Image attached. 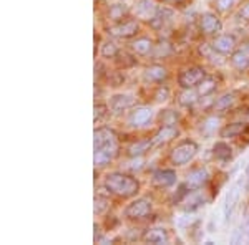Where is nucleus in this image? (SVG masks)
<instances>
[{
	"label": "nucleus",
	"mask_w": 249,
	"mask_h": 245,
	"mask_svg": "<svg viewBox=\"0 0 249 245\" xmlns=\"http://www.w3.org/2000/svg\"><path fill=\"white\" fill-rule=\"evenodd\" d=\"M155 116V111L151 106H135L131 108V111L126 116V124L130 128H143L146 124L151 123Z\"/></svg>",
	"instance_id": "39448f33"
},
{
	"label": "nucleus",
	"mask_w": 249,
	"mask_h": 245,
	"mask_svg": "<svg viewBox=\"0 0 249 245\" xmlns=\"http://www.w3.org/2000/svg\"><path fill=\"white\" fill-rule=\"evenodd\" d=\"M238 0H214V5L219 12H230Z\"/></svg>",
	"instance_id": "c9c22d12"
},
{
	"label": "nucleus",
	"mask_w": 249,
	"mask_h": 245,
	"mask_svg": "<svg viewBox=\"0 0 249 245\" xmlns=\"http://www.w3.org/2000/svg\"><path fill=\"white\" fill-rule=\"evenodd\" d=\"M178 134H179V131L175 124H161V128H160V130L155 132L153 138H151L153 139V147L163 146V144L173 141Z\"/></svg>",
	"instance_id": "2eb2a0df"
},
{
	"label": "nucleus",
	"mask_w": 249,
	"mask_h": 245,
	"mask_svg": "<svg viewBox=\"0 0 249 245\" xmlns=\"http://www.w3.org/2000/svg\"><path fill=\"white\" fill-rule=\"evenodd\" d=\"M153 147V139H140V141H135L128 146V156L130 158H136V156H143L144 152H148Z\"/></svg>",
	"instance_id": "5701e85b"
},
{
	"label": "nucleus",
	"mask_w": 249,
	"mask_h": 245,
	"mask_svg": "<svg viewBox=\"0 0 249 245\" xmlns=\"http://www.w3.org/2000/svg\"><path fill=\"white\" fill-rule=\"evenodd\" d=\"M151 200H148L146 197H140V199H135L124 207L123 214L126 219L130 220H140V219H144L146 215L151 214Z\"/></svg>",
	"instance_id": "423d86ee"
},
{
	"label": "nucleus",
	"mask_w": 249,
	"mask_h": 245,
	"mask_svg": "<svg viewBox=\"0 0 249 245\" xmlns=\"http://www.w3.org/2000/svg\"><path fill=\"white\" fill-rule=\"evenodd\" d=\"M204 202H206L204 196L199 192V189H195V191L190 192V194L184 197L181 204H183L184 212H195V211H198L199 207H203Z\"/></svg>",
	"instance_id": "6ab92c4d"
},
{
	"label": "nucleus",
	"mask_w": 249,
	"mask_h": 245,
	"mask_svg": "<svg viewBox=\"0 0 249 245\" xmlns=\"http://www.w3.org/2000/svg\"><path fill=\"white\" fill-rule=\"evenodd\" d=\"M231 65L238 71H248L249 70V51L248 48H241L236 50L231 55Z\"/></svg>",
	"instance_id": "4be33fe9"
},
{
	"label": "nucleus",
	"mask_w": 249,
	"mask_h": 245,
	"mask_svg": "<svg viewBox=\"0 0 249 245\" xmlns=\"http://www.w3.org/2000/svg\"><path fill=\"white\" fill-rule=\"evenodd\" d=\"M246 184H248V189H249V164H248V169H246Z\"/></svg>",
	"instance_id": "ea45409f"
},
{
	"label": "nucleus",
	"mask_w": 249,
	"mask_h": 245,
	"mask_svg": "<svg viewBox=\"0 0 249 245\" xmlns=\"http://www.w3.org/2000/svg\"><path fill=\"white\" fill-rule=\"evenodd\" d=\"M248 124L244 123H230L219 131V136L224 139H230V138H241L246 131Z\"/></svg>",
	"instance_id": "393cba45"
},
{
	"label": "nucleus",
	"mask_w": 249,
	"mask_h": 245,
	"mask_svg": "<svg viewBox=\"0 0 249 245\" xmlns=\"http://www.w3.org/2000/svg\"><path fill=\"white\" fill-rule=\"evenodd\" d=\"M173 53V48L171 45L168 42H160V43H156L155 45V50H153V57L155 58H166L168 55H171Z\"/></svg>",
	"instance_id": "2f4dec72"
},
{
	"label": "nucleus",
	"mask_w": 249,
	"mask_h": 245,
	"mask_svg": "<svg viewBox=\"0 0 249 245\" xmlns=\"http://www.w3.org/2000/svg\"><path fill=\"white\" fill-rule=\"evenodd\" d=\"M241 184L243 182L238 180V182L230 189V192H228V196H226V200H224L223 212H224V220H226V222H231L236 207H238V200H239V194H241Z\"/></svg>",
	"instance_id": "9b49d317"
},
{
	"label": "nucleus",
	"mask_w": 249,
	"mask_h": 245,
	"mask_svg": "<svg viewBox=\"0 0 249 245\" xmlns=\"http://www.w3.org/2000/svg\"><path fill=\"white\" fill-rule=\"evenodd\" d=\"M105 187L110 191V194H115L118 197H133L140 192V180L124 172H110L105 178Z\"/></svg>",
	"instance_id": "f03ea898"
},
{
	"label": "nucleus",
	"mask_w": 249,
	"mask_h": 245,
	"mask_svg": "<svg viewBox=\"0 0 249 245\" xmlns=\"http://www.w3.org/2000/svg\"><path fill=\"white\" fill-rule=\"evenodd\" d=\"M156 43L151 40L150 37H138L135 38L133 42L130 43V48L135 55H140V57H146V55H151L155 50Z\"/></svg>",
	"instance_id": "a211bd4d"
},
{
	"label": "nucleus",
	"mask_w": 249,
	"mask_h": 245,
	"mask_svg": "<svg viewBox=\"0 0 249 245\" xmlns=\"http://www.w3.org/2000/svg\"><path fill=\"white\" fill-rule=\"evenodd\" d=\"M238 99V93L236 91H230V93H224L221 98H218L213 104V111L214 113H224V111H230L232 106L236 104Z\"/></svg>",
	"instance_id": "aec40b11"
},
{
	"label": "nucleus",
	"mask_w": 249,
	"mask_h": 245,
	"mask_svg": "<svg viewBox=\"0 0 249 245\" xmlns=\"http://www.w3.org/2000/svg\"><path fill=\"white\" fill-rule=\"evenodd\" d=\"M95 113H93V119L95 124H103L107 121L108 114H110V106L105 103H95Z\"/></svg>",
	"instance_id": "c756f323"
},
{
	"label": "nucleus",
	"mask_w": 249,
	"mask_h": 245,
	"mask_svg": "<svg viewBox=\"0 0 249 245\" xmlns=\"http://www.w3.org/2000/svg\"><path fill=\"white\" fill-rule=\"evenodd\" d=\"M135 96L131 95H115L110 98V103H108V106H110V113L118 116V114H123L124 111L131 110V108H135Z\"/></svg>",
	"instance_id": "1a4fd4ad"
},
{
	"label": "nucleus",
	"mask_w": 249,
	"mask_h": 245,
	"mask_svg": "<svg viewBox=\"0 0 249 245\" xmlns=\"http://www.w3.org/2000/svg\"><path fill=\"white\" fill-rule=\"evenodd\" d=\"M164 3H170V5H181V3L188 2V0H163Z\"/></svg>",
	"instance_id": "58836bf2"
},
{
	"label": "nucleus",
	"mask_w": 249,
	"mask_h": 245,
	"mask_svg": "<svg viewBox=\"0 0 249 245\" xmlns=\"http://www.w3.org/2000/svg\"><path fill=\"white\" fill-rule=\"evenodd\" d=\"M110 207V200L103 196H95V214L102 215L107 212V209Z\"/></svg>",
	"instance_id": "473e14b6"
},
{
	"label": "nucleus",
	"mask_w": 249,
	"mask_h": 245,
	"mask_svg": "<svg viewBox=\"0 0 249 245\" xmlns=\"http://www.w3.org/2000/svg\"><path fill=\"white\" fill-rule=\"evenodd\" d=\"M239 20H243V22H248L249 23V0L246 3H243V7L239 9L238 15H236Z\"/></svg>",
	"instance_id": "4c0bfd02"
},
{
	"label": "nucleus",
	"mask_w": 249,
	"mask_h": 245,
	"mask_svg": "<svg viewBox=\"0 0 249 245\" xmlns=\"http://www.w3.org/2000/svg\"><path fill=\"white\" fill-rule=\"evenodd\" d=\"M199 53L203 55V58H208L213 63H223V60H221L223 55L218 53V51L213 48L211 43H203V45L199 47Z\"/></svg>",
	"instance_id": "c85d7f7f"
},
{
	"label": "nucleus",
	"mask_w": 249,
	"mask_h": 245,
	"mask_svg": "<svg viewBox=\"0 0 249 245\" xmlns=\"http://www.w3.org/2000/svg\"><path fill=\"white\" fill-rule=\"evenodd\" d=\"M198 27L201 33L216 37V35H219L221 30H223V22H221V18L216 14H213V12H204L198 18Z\"/></svg>",
	"instance_id": "0eeeda50"
},
{
	"label": "nucleus",
	"mask_w": 249,
	"mask_h": 245,
	"mask_svg": "<svg viewBox=\"0 0 249 245\" xmlns=\"http://www.w3.org/2000/svg\"><path fill=\"white\" fill-rule=\"evenodd\" d=\"M93 151L95 167H105L107 164H110L120 151L116 132L105 126L96 128L93 132Z\"/></svg>",
	"instance_id": "f257e3e1"
},
{
	"label": "nucleus",
	"mask_w": 249,
	"mask_h": 245,
	"mask_svg": "<svg viewBox=\"0 0 249 245\" xmlns=\"http://www.w3.org/2000/svg\"><path fill=\"white\" fill-rule=\"evenodd\" d=\"M158 10H160V5L155 0H138V2L135 3V15L148 23L155 18Z\"/></svg>",
	"instance_id": "ddd939ff"
},
{
	"label": "nucleus",
	"mask_w": 249,
	"mask_h": 245,
	"mask_svg": "<svg viewBox=\"0 0 249 245\" xmlns=\"http://www.w3.org/2000/svg\"><path fill=\"white\" fill-rule=\"evenodd\" d=\"M218 123H219V119L216 118V116L208 118L206 121H204V124H203V132H204V134H211V132L218 128Z\"/></svg>",
	"instance_id": "f704fd0d"
},
{
	"label": "nucleus",
	"mask_w": 249,
	"mask_h": 245,
	"mask_svg": "<svg viewBox=\"0 0 249 245\" xmlns=\"http://www.w3.org/2000/svg\"><path fill=\"white\" fill-rule=\"evenodd\" d=\"M248 242H249V222H248Z\"/></svg>",
	"instance_id": "a19ab883"
},
{
	"label": "nucleus",
	"mask_w": 249,
	"mask_h": 245,
	"mask_svg": "<svg viewBox=\"0 0 249 245\" xmlns=\"http://www.w3.org/2000/svg\"><path fill=\"white\" fill-rule=\"evenodd\" d=\"M213 154H214V159L219 161V163H230L232 159V147L228 143L218 141L213 147Z\"/></svg>",
	"instance_id": "b1692460"
},
{
	"label": "nucleus",
	"mask_w": 249,
	"mask_h": 245,
	"mask_svg": "<svg viewBox=\"0 0 249 245\" xmlns=\"http://www.w3.org/2000/svg\"><path fill=\"white\" fill-rule=\"evenodd\" d=\"M143 76L150 83H163L168 78V70L161 65H151L144 70Z\"/></svg>",
	"instance_id": "412c9836"
},
{
	"label": "nucleus",
	"mask_w": 249,
	"mask_h": 245,
	"mask_svg": "<svg viewBox=\"0 0 249 245\" xmlns=\"http://www.w3.org/2000/svg\"><path fill=\"white\" fill-rule=\"evenodd\" d=\"M206 76V70L203 66H188L179 71L178 85L181 88H196Z\"/></svg>",
	"instance_id": "20e7f679"
},
{
	"label": "nucleus",
	"mask_w": 249,
	"mask_h": 245,
	"mask_svg": "<svg viewBox=\"0 0 249 245\" xmlns=\"http://www.w3.org/2000/svg\"><path fill=\"white\" fill-rule=\"evenodd\" d=\"M196 154H198V144L191 141V139H184V141H181L178 146L171 149L170 161L173 166H184V164L195 159Z\"/></svg>",
	"instance_id": "7ed1b4c3"
},
{
	"label": "nucleus",
	"mask_w": 249,
	"mask_h": 245,
	"mask_svg": "<svg viewBox=\"0 0 249 245\" xmlns=\"http://www.w3.org/2000/svg\"><path fill=\"white\" fill-rule=\"evenodd\" d=\"M176 180H178V176H176V172L173 169H158L153 172V176H151V184L160 189L170 187L176 182Z\"/></svg>",
	"instance_id": "f3484780"
},
{
	"label": "nucleus",
	"mask_w": 249,
	"mask_h": 245,
	"mask_svg": "<svg viewBox=\"0 0 249 245\" xmlns=\"http://www.w3.org/2000/svg\"><path fill=\"white\" fill-rule=\"evenodd\" d=\"M142 240L144 244H153V245H161L170 242V232L163 227H153L146 229L142 235Z\"/></svg>",
	"instance_id": "4468645a"
},
{
	"label": "nucleus",
	"mask_w": 249,
	"mask_h": 245,
	"mask_svg": "<svg viewBox=\"0 0 249 245\" xmlns=\"http://www.w3.org/2000/svg\"><path fill=\"white\" fill-rule=\"evenodd\" d=\"M170 98V88L168 86H164V85H161L156 90V93H155V99L158 103H163V101H166V99Z\"/></svg>",
	"instance_id": "e433bc0d"
},
{
	"label": "nucleus",
	"mask_w": 249,
	"mask_h": 245,
	"mask_svg": "<svg viewBox=\"0 0 249 245\" xmlns=\"http://www.w3.org/2000/svg\"><path fill=\"white\" fill-rule=\"evenodd\" d=\"M100 53H102L103 58H116L120 55V48L116 47L113 40H107V42H103Z\"/></svg>",
	"instance_id": "7c9ffc66"
},
{
	"label": "nucleus",
	"mask_w": 249,
	"mask_h": 245,
	"mask_svg": "<svg viewBox=\"0 0 249 245\" xmlns=\"http://www.w3.org/2000/svg\"><path fill=\"white\" fill-rule=\"evenodd\" d=\"M178 101H179L181 106H186V108L195 106V104L199 101L198 90H195V88H183V91L179 93Z\"/></svg>",
	"instance_id": "bb28decb"
},
{
	"label": "nucleus",
	"mask_w": 249,
	"mask_h": 245,
	"mask_svg": "<svg viewBox=\"0 0 249 245\" xmlns=\"http://www.w3.org/2000/svg\"><path fill=\"white\" fill-rule=\"evenodd\" d=\"M175 22V12L168 7H160L158 14L155 15V18L150 22V27L156 32H163L166 29H170Z\"/></svg>",
	"instance_id": "f8f14e48"
},
{
	"label": "nucleus",
	"mask_w": 249,
	"mask_h": 245,
	"mask_svg": "<svg viewBox=\"0 0 249 245\" xmlns=\"http://www.w3.org/2000/svg\"><path fill=\"white\" fill-rule=\"evenodd\" d=\"M160 119H161V124H176L178 114H176V111H173V110H166V111H161Z\"/></svg>",
	"instance_id": "72a5a7b5"
},
{
	"label": "nucleus",
	"mask_w": 249,
	"mask_h": 245,
	"mask_svg": "<svg viewBox=\"0 0 249 245\" xmlns=\"http://www.w3.org/2000/svg\"><path fill=\"white\" fill-rule=\"evenodd\" d=\"M128 15H130V9H128L124 3H113V5H110V9H108V18L115 23L128 18Z\"/></svg>",
	"instance_id": "a878e982"
},
{
	"label": "nucleus",
	"mask_w": 249,
	"mask_h": 245,
	"mask_svg": "<svg viewBox=\"0 0 249 245\" xmlns=\"http://www.w3.org/2000/svg\"><path fill=\"white\" fill-rule=\"evenodd\" d=\"M208 182H210V171H208L206 167H196V169H193L186 178V184L191 191L201 189L203 186H206Z\"/></svg>",
	"instance_id": "dca6fc26"
},
{
	"label": "nucleus",
	"mask_w": 249,
	"mask_h": 245,
	"mask_svg": "<svg viewBox=\"0 0 249 245\" xmlns=\"http://www.w3.org/2000/svg\"><path fill=\"white\" fill-rule=\"evenodd\" d=\"M246 48H248V51H249V45H248V47H246Z\"/></svg>",
	"instance_id": "79ce46f5"
},
{
	"label": "nucleus",
	"mask_w": 249,
	"mask_h": 245,
	"mask_svg": "<svg viewBox=\"0 0 249 245\" xmlns=\"http://www.w3.org/2000/svg\"><path fill=\"white\" fill-rule=\"evenodd\" d=\"M140 32V23L135 18H124L110 27V35L115 38H131Z\"/></svg>",
	"instance_id": "6e6552de"
},
{
	"label": "nucleus",
	"mask_w": 249,
	"mask_h": 245,
	"mask_svg": "<svg viewBox=\"0 0 249 245\" xmlns=\"http://www.w3.org/2000/svg\"><path fill=\"white\" fill-rule=\"evenodd\" d=\"M213 48H214L218 53L224 55H232L236 51V47H238V42H236L234 35L231 33H219L216 35L214 40L211 42Z\"/></svg>",
	"instance_id": "9d476101"
},
{
	"label": "nucleus",
	"mask_w": 249,
	"mask_h": 245,
	"mask_svg": "<svg viewBox=\"0 0 249 245\" xmlns=\"http://www.w3.org/2000/svg\"><path fill=\"white\" fill-rule=\"evenodd\" d=\"M216 88H218V82H216L214 76H206V78L196 86V90H198V93L201 98H208L210 95L214 93Z\"/></svg>",
	"instance_id": "cd10ccee"
}]
</instances>
